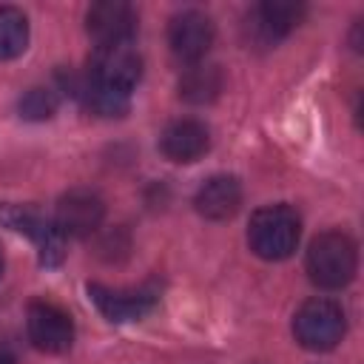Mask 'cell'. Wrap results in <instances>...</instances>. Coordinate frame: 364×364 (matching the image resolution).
I'll return each mask as SVG.
<instances>
[{"mask_svg":"<svg viewBox=\"0 0 364 364\" xmlns=\"http://www.w3.org/2000/svg\"><path fill=\"white\" fill-rule=\"evenodd\" d=\"M88 296L97 304V310L111 318V321H136L145 313L154 310L156 304V290L154 287H139V290H111L102 284H88Z\"/></svg>","mask_w":364,"mask_h":364,"instance_id":"10","label":"cell"},{"mask_svg":"<svg viewBox=\"0 0 364 364\" xmlns=\"http://www.w3.org/2000/svg\"><path fill=\"white\" fill-rule=\"evenodd\" d=\"M0 222L9 225L17 233H26L34 242V247L40 253V264L54 267V264L63 262V233L37 208H31V205H0Z\"/></svg>","mask_w":364,"mask_h":364,"instance_id":"4","label":"cell"},{"mask_svg":"<svg viewBox=\"0 0 364 364\" xmlns=\"http://www.w3.org/2000/svg\"><path fill=\"white\" fill-rule=\"evenodd\" d=\"M88 77H94L108 88L131 94L142 77V57L131 43L97 46L88 60Z\"/></svg>","mask_w":364,"mask_h":364,"instance_id":"5","label":"cell"},{"mask_svg":"<svg viewBox=\"0 0 364 364\" xmlns=\"http://www.w3.org/2000/svg\"><path fill=\"white\" fill-rule=\"evenodd\" d=\"M344 330H347L344 310L333 299H310L293 316L296 341L307 350H316V353L333 350L341 341Z\"/></svg>","mask_w":364,"mask_h":364,"instance_id":"3","label":"cell"},{"mask_svg":"<svg viewBox=\"0 0 364 364\" xmlns=\"http://www.w3.org/2000/svg\"><path fill=\"white\" fill-rule=\"evenodd\" d=\"M57 105H60L57 94H54L51 88H40V85H37V88H28V91L20 97L17 111H20L23 119L43 122V119H51V117L57 114Z\"/></svg>","mask_w":364,"mask_h":364,"instance_id":"17","label":"cell"},{"mask_svg":"<svg viewBox=\"0 0 364 364\" xmlns=\"http://www.w3.org/2000/svg\"><path fill=\"white\" fill-rule=\"evenodd\" d=\"M210 148V134L196 119H176L159 136V151L171 162H196Z\"/></svg>","mask_w":364,"mask_h":364,"instance_id":"11","label":"cell"},{"mask_svg":"<svg viewBox=\"0 0 364 364\" xmlns=\"http://www.w3.org/2000/svg\"><path fill=\"white\" fill-rule=\"evenodd\" d=\"M85 28L97 40V46L131 43L136 31V11L122 0H102L94 3L85 14Z\"/></svg>","mask_w":364,"mask_h":364,"instance_id":"9","label":"cell"},{"mask_svg":"<svg viewBox=\"0 0 364 364\" xmlns=\"http://www.w3.org/2000/svg\"><path fill=\"white\" fill-rule=\"evenodd\" d=\"M28 338L43 353H65L74 341V324L65 310L48 301L28 304Z\"/></svg>","mask_w":364,"mask_h":364,"instance_id":"7","label":"cell"},{"mask_svg":"<svg viewBox=\"0 0 364 364\" xmlns=\"http://www.w3.org/2000/svg\"><path fill=\"white\" fill-rule=\"evenodd\" d=\"M28 46V17L14 6H0V60H14Z\"/></svg>","mask_w":364,"mask_h":364,"instance_id":"16","label":"cell"},{"mask_svg":"<svg viewBox=\"0 0 364 364\" xmlns=\"http://www.w3.org/2000/svg\"><path fill=\"white\" fill-rule=\"evenodd\" d=\"M102 216H105L102 199L94 191L74 188V191H68V193L60 196L57 213H54V225H57V230L63 236L82 239V236H91L100 228Z\"/></svg>","mask_w":364,"mask_h":364,"instance_id":"6","label":"cell"},{"mask_svg":"<svg viewBox=\"0 0 364 364\" xmlns=\"http://www.w3.org/2000/svg\"><path fill=\"white\" fill-rule=\"evenodd\" d=\"M0 273H3V256H0Z\"/></svg>","mask_w":364,"mask_h":364,"instance_id":"19","label":"cell"},{"mask_svg":"<svg viewBox=\"0 0 364 364\" xmlns=\"http://www.w3.org/2000/svg\"><path fill=\"white\" fill-rule=\"evenodd\" d=\"M213 43V23L208 14L188 9L182 14H176L168 26V46L173 51V57H179L182 63H199L208 48Z\"/></svg>","mask_w":364,"mask_h":364,"instance_id":"8","label":"cell"},{"mask_svg":"<svg viewBox=\"0 0 364 364\" xmlns=\"http://www.w3.org/2000/svg\"><path fill=\"white\" fill-rule=\"evenodd\" d=\"M0 364H14V358H11V355H6V353H0Z\"/></svg>","mask_w":364,"mask_h":364,"instance_id":"18","label":"cell"},{"mask_svg":"<svg viewBox=\"0 0 364 364\" xmlns=\"http://www.w3.org/2000/svg\"><path fill=\"white\" fill-rule=\"evenodd\" d=\"M63 85L71 97H77L88 111L100 114V117H122L128 111V97L131 94H122L117 88H108L102 82H97L94 77H77V74H68L63 77Z\"/></svg>","mask_w":364,"mask_h":364,"instance_id":"12","label":"cell"},{"mask_svg":"<svg viewBox=\"0 0 364 364\" xmlns=\"http://www.w3.org/2000/svg\"><path fill=\"white\" fill-rule=\"evenodd\" d=\"M219 91H222V71L216 65H199V63H193L179 77V97L185 102L202 105V102H210Z\"/></svg>","mask_w":364,"mask_h":364,"instance_id":"15","label":"cell"},{"mask_svg":"<svg viewBox=\"0 0 364 364\" xmlns=\"http://www.w3.org/2000/svg\"><path fill=\"white\" fill-rule=\"evenodd\" d=\"M304 17V6L301 3H287V0H267L262 6H256V11L250 14V31L262 46H270L276 40H282L299 20Z\"/></svg>","mask_w":364,"mask_h":364,"instance_id":"13","label":"cell"},{"mask_svg":"<svg viewBox=\"0 0 364 364\" xmlns=\"http://www.w3.org/2000/svg\"><path fill=\"white\" fill-rule=\"evenodd\" d=\"M358 267L355 242L341 230L318 233L307 247V273L324 290H338L353 282Z\"/></svg>","mask_w":364,"mask_h":364,"instance_id":"1","label":"cell"},{"mask_svg":"<svg viewBox=\"0 0 364 364\" xmlns=\"http://www.w3.org/2000/svg\"><path fill=\"white\" fill-rule=\"evenodd\" d=\"M196 210L205 216V219H213V222H222V219H230L239 205H242V185L236 176H228V173H219V176H210L199 191H196V199H193Z\"/></svg>","mask_w":364,"mask_h":364,"instance_id":"14","label":"cell"},{"mask_svg":"<svg viewBox=\"0 0 364 364\" xmlns=\"http://www.w3.org/2000/svg\"><path fill=\"white\" fill-rule=\"evenodd\" d=\"M299 236H301V219L287 205H267L250 216V228H247L250 250L267 262H282L293 256Z\"/></svg>","mask_w":364,"mask_h":364,"instance_id":"2","label":"cell"}]
</instances>
